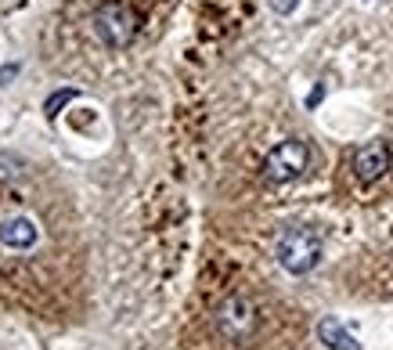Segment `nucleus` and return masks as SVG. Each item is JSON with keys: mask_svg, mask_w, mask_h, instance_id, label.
<instances>
[{"mask_svg": "<svg viewBox=\"0 0 393 350\" xmlns=\"http://www.w3.org/2000/svg\"><path fill=\"white\" fill-rule=\"evenodd\" d=\"M274 257L289 274H307L321 260V235L314 227H285L282 235H278Z\"/></svg>", "mask_w": 393, "mask_h": 350, "instance_id": "nucleus-1", "label": "nucleus"}, {"mask_svg": "<svg viewBox=\"0 0 393 350\" xmlns=\"http://www.w3.org/2000/svg\"><path fill=\"white\" fill-rule=\"evenodd\" d=\"M307 159H310L307 145H303V141H296V138H289V141L274 145V148L267 152V159H263V177H267V181H274V185L296 181L300 173L307 170Z\"/></svg>", "mask_w": 393, "mask_h": 350, "instance_id": "nucleus-2", "label": "nucleus"}, {"mask_svg": "<svg viewBox=\"0 0 393 350\" xmlns=\"http://www.w3.org/2000/svg\"><path fill=\"white\" fill-rule=\"evenodd\" d=\"M94 33L108 43V47H127L137 33V19L127 4H120V0H108V4H101L94 11Z\"/></svg>", "mask_w": 393, "mask_h": 350, "instance_id": "nucleus-3", "label": "nucleus"}, {"mask_svg": "<svg viewBox=\"0 0 393 350\" xmlns=\"http://www.w3.org/2000/svg\"><path fill=\"white\" fill-rule=\"evenodd\" d=\"M260 325V314L253 307V300L246 297H228L216 307V329L228 336V339H249Z\"/></svg>", "mask_w": 393, "mask_h": 350, "instance_id": "nucleus-4", "label": "nucleus"}, {"mask_svg": "<svg viewBox=\"0 0 393 350\" xmlns=\"http://www.w3.org/2000/svg\"><path fill=\"white\" fill-rule=\"evenodd\" d=\"M354 173H357V181H365V185H372V181H379L382 173L389 170V148L382 145V141H368V145H361L357 152H354Z\"/></svg>", "mask_w": 393, "mask_h": 350, "instance_id": "nucleus-5", "label": "nucleus"}, {"mask_svg": "<svg viewBox=\"0 0 393 350\" xmlns=\"http://www.w3.org/2000/svg\"><path fill=\"white\" fill-rule=\"evenodd\" d=\"M0 242L11 249H33L40 242V231L29 217H4L0 220Z\"/></svg>", "mask_w": 393, "mask_h": 350, "instance_id": "nucleus-6", "label": "nucleus"}, {"mask_svg": "<svg viewBox=\"0 0 393 350\" xmlns=\"http://www.w3.org/2000/svg\"><path fill=\"white\" fill-rule=\"evenodd\" d=\"M318 339L325 343V346H332V350H357V339L335 321V318H321L318 321Z\"/></svg>", "mask_w": 393, "mask_h": 350, "instance_id": "nucleus-7", "label": "nucleus"}, {"mask_svg": "<svg viewBox=\"0 0 393 350\" xmlns=\"http://www.w3.org/2000/svg\"><path fill=\"white\" fill-rule=\"evenodd\" d=\"M73 98H76V91H58V94H51V98H47V105H43V108H47V115H58V108H62L66 101H73Z\"/></svg>", "mask_w": 393, "mask_h": 350, "instance_id": "nucleus-8", "label": "nucleus"}, {"mask_svg": "<svg viewBox=\"0 0 393 350\" xmlns=\"http://www.w3.org/2000/svg\"><path fill=\"white\" fill-rule=\"evenodd\" d=\"M267 4H271V11H278V15H293L300 0H267Z\"/></svg>", "mask_w": 393, "mask_h": 350, "instance_id": "nucleus-9", "label": "nucleus"}, {"mask_svg": "<svg viewBox=\"0 0 393 350\" xmlns=\"http://www.w3.org/2000/svg\"><path fill=\"white\" fill-rule=\"evenodd\" d=\"M11 76H19V66H8V69H0V83H8Z\"/></svg>", "mask_w": 393, "mask_h": 350, "instance_id": "nucleus-10", "label": "nucleus"}]
</instances>
